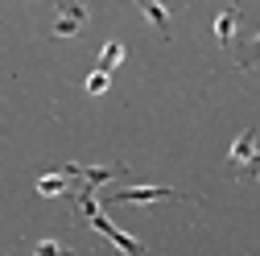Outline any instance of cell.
Segmentation results:
<instances>
[{"label":"cell","instance_id":"cell-1","mask_svg":"<svg viewBox=\"0 0 260 256\" xmlns=\"http://www.w3.org/2000/svg\"><path fill=\"white\" fill-rule=\"evenodd\" d=\"M91 228L100 232L104 240H112V244H116V248H120L124 256H145V244H141V240H133V236H128V232H120V228H116V223H112V219H108L104 211H100V215L91 219Z\"/></svg>","mask_w":260,"mask_h":256},{"label":"cell","instance_id":"cell-2","mask_svg":"<svg viewBox=\"0 0 260 256\" xmlns=\"http://www.w3.org/2000/svg\"><path fill=\"white\" fill-rule=\"evenodd\" d=\"M170 199H182V195L170 186H128V190H116L108 203H170Z\"/></svg>","mask_w":260,"mask_h":256},{"label":"cell","instance_id":"cell-3","mask_svg":"<svg viewBox=\"0 0 260 256\" xmlns=\"http://www.w3.org/2000/svg\"><path fill=\"white\" fill-rule=\"evenodd\" d=\"M87 21V9L83 5H58V17H54V38H71L79 34Z\"/></svg>","mask_w":260,"mask_h":256},{"label":"cell","instance_id":"cell-4","mask_svg":"<svg viewBox=\"0 0 260 256\" xmlns=\"http://www.w3.org/2000/svg\"><path fill=\"white\" fill-rule=\"evenodd\" d=\"M240 21H244V17H240V9H236V5H227V9L215 17V42H219V46H232Z\"/></svg>","mask_w":260,"mask_h":256},{"label":"cell","instance_id":"cell-5","mask_svg":"<svg viewBox=\"0 0 260 256\" xmlns=\"http://www.w3.org/2000/svg\"><path fill=\"white\" fill-rule=\"evenodd\" d=\"M38 195H46V199L75 195V182H71L67 174H42V178H38Z\"/></svg>","mask_w":260,"mask_h":256},{"label":"cell","instance_id":"cell-6","mask_svg":"<svg viewBox=\"0 0 260 256\" xmlns=\"http://www.w3.org/2000/svg\"><path fill=\"white\" fill-rule=\"evenodd\" d=\"M141 13L153 21V29H157L161 38H170V9L166 5H157V0H141Z\"/></svg>","mask_w":260,"mask_h":256},{"label":"cell","instance_id":"cell-7","mask_svg":"<svg viewBox=\"0 0 260 256\" xmlns=\"http://www.w3.org/2000/svg\"><path fill=\"white\" fill-rule=\"evenodd\" d=\"M252 157H256V133L248 128V133H240L236 145H232V166H248Z\"/></svg>","mask_w":260,"mask_h":256},{"label":"cell","instance_id":"cell-8","mask_svg":"<svg viewBox=\"0 0 260 256\" xmlns=\"http://www.w3.org/2000/svg\"><path fill=\"white\" fill-rule=\"evenodd\" d=\"M120 62H124V42H108V46L100 50V67H95V71H104V75H112V71L120 67Z\"/></svg>","mask_w":260,"mask_h":256},{"label":"cell","instance_id":"cell-9","mask_svg":"<svg viewBox=\"0 0 260 256\" xmlns=\"http://www.w3.org/2000/svg\"><path fill=\"white\" fill-rule=\"evenodd\" d=\"M108 87H112V75H104V71H91V75H87V83H83V91H87V95H104Z\"/></svg>","mask_w":260,"mask_h":256},{"label":"cell","instance_id":"cell-10","mask_svg":"<svg viewBox=\"0 0 260 256\" xmlns=\"http://www.w3.org/2000/svg\"><path fill=\"white\" fill-rule=\"evenodd\" d=\"M34 256H75V252L62 248L58 240H38V244H34Z\"/></svg>","mask_w":260,"mask_h":256},{"label":"cell","instance_id":"cell-11","mask_svg":"<svg viewBox=\"0 0 260 256\" xmlns=\"http://www.w3.org/2000/svg\"><path fill=\"white\" fill-rule=\"evenodd\" d=\"M256 62H260V38H256V46L244 54V62H240V67H256Z\"/></svg>","mask_w":260,"mask_h":256},{"label":"cell","instance_id":"cell-12","mask_svg":"<svg viewBox=\"0 0 260 256\" xmlns=\"http://www.w3.org/2000/svg\"><path fill=\"white\" fill-rule=\"evenodd\" d=\"M244 174H248V178H260V157H252V162L244 166Z\"/></svg>","mask_w":260,"mask_h":256}]
</instances>
